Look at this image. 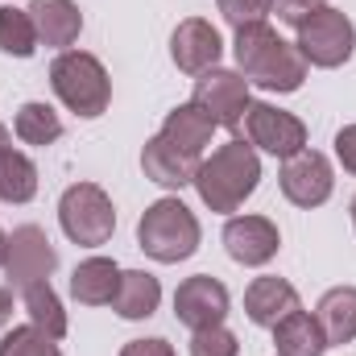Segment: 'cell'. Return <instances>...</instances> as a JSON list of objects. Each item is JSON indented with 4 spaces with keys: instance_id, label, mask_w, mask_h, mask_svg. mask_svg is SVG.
<instances>
[{
    "instance_id": "obj_24",
    "label": "cell",
    "mask_w": 356,
    "mask_h": 356,
    "mask_svg": "<svg viewBox=\"0 0 356 356\" xmlns=\"http://www.w3.org/2000/svg\"><path fill=\"white\" fill-rule=\"evenodd\" d=\"M17 137L25 141V145H54L58 137H63V120H58V112L50 108V104H21V112H17Z\"/></svg>"
},
{
    "instance_id": "obj_5",
    "label": "cell",
    "mask_w": 356,
    "mask_h": 356,
    "mask_svg": "<svg viewBox=\"0 0 356 356\" xmlns=\"http://www.w3.org/2000/svg\"><path fill=\"white\" fill-rule=\"evenodd\" d=\"M58 224L63 232L83 245V249H95V245H108L112 241V228H116V207L112 199L104 195V186L95 182H75L63 191L58 199Z\"/></svg>"
},
{
    "instance_id": "obj_4",
    "label": "cell",
    "mask_w": 356,
    "mask_h": 356,
    "mask_svg": "<svg viewBox=\"0 0 356 356\" xmlns=\"http://www.w3.org/2000/svg\"><path fill=\"white\" fill-rule=\"evenodd\" d=\"M50 88L75 116H88V120L108 112V99H112V79H108L104 63L95 54H83V50H63L54 58Z\"/></svg>"
},
{
    "instance_id": "obj_30",
    "label": "cell",
    "mask_w": 356,
    "mask_h": 356,
    "mask_svg": "<svg viewBox=\"0 0 356 356\" xmlns=\"http://www.w3.org/2000/svg\"><path fill=\"white\" fill-rule=\"evenodd\" d=\"M336 158H340V166H344L348 175H356V124H348V129L336 133Z\"/></svg>"
},
{
    "instance_id": "obj_9",
    "label": "cell",
    "mask_w": 356,
    "mask_h": 356,
    "mask_svg": "<svg viewBox=\"0 0 356 356\" xmlns=\"http://www.w3.org/2000/svg\"><path fill=\"white\" fill-rule=\"evenodd\" d=\"M245 129H249V141L273 158H294L298 149H307V124L294 112H282L273 104H249Z\"/></svg>"
},
{
    "instance_id": "obj_28",
    "label": "cell",
    "mask_w": 356,
    "mask_h": 356,
    "mask_svg": "<svg viewBox=\"0 0 356 356\" xmlns=\"http://www.w3.org/2000/svg\"><path fill=\"white\" fill-rule=\"evenodd\" d=\"M220 13L232 29H245V25H257L273 13V0H220Z\"/></svg>"
},
{
    "instance_id": "obj_14",
    "label": "cell",
    "mask_w": 356,
    "mask_h": 356,
    "mask_svg": "<svg viewBox=\"0 0 356 356\" xmlns=\"http://www.w3.org/2000/svg\"><path fill=\"white\" fill-rule=\"evenodd\" d=\"M29 17H33V29H38V42L46 46H75L79 29H83V13L75 0H33L29 4Z\"/></svg>"
},
{
    "instance_id": "obj_32",
    "label": "cell",
    "mask_w": 356,
    "mask_h": 356,
    "mask_svg": "<svg viewBox=\"0 0 356 356\" xmlns=\"http://www.w3.org/2000/svg\"><path fill=\"white\" fill-rule=\"evenodd\" d=\"M8 319H13V290H4V286H0V327H4Z\"/></svg>"
},
{
    "instance_id": "obj_15",
    "label": "cell",
    "mask_w": 356,
    "mask_h": 356,
    "mask_svg": "<svg viewBox=\"0 0 356 356\" xmlns=\"http://www.w3.org/2000/svg\"><path fill=\"white\" fill-rule=\"evenodd\" d=\"M220 124L191 99V104H178L175 112L166 116V124H162V137L175 145V149H182L186 158H203V149L211 145V133H216Z\"/></svg>"
},
{
    "instance_id": "obj_29",
    "label": "cell",
    "mask_w": 356,
    "mask_h": 356,
    "mask_svg": "<svg viewBox=\"0 0 356 356\" xmlns=\"http://www.w3.org/2000/svg\"><path fill=\"white\" fill-rule=\"evenodd\" d=\"M323 0H273V13H277V21H286V25H302L315 8H319Z\"/></svg>"
},
{
    "instance_id": "obj_20",
    "label": "cell",
    "mask_w": 356,
    "mask_h": 356,
    "mask_svg": "<svg viewBox=\"0 0 356 356\" xmlns=\"http://www.w3.org/2000/svg\"><path fill=\"white\" fill-rule=\"evenodd\" d=\"M116 286H120V269H116V261H108V257H88L83 266H75V273H71V294L83 307L112 302L116 298Z\"/></svg>"
},
{
    "instance_id": "obj_8",
    "label": "cell",
    "mask_w": 356,
    "mask_h": 356,
    "mask_svg": "<svg viewBox=\"0 0 356 356\" xmlns=\"http://www.w3.org/2000/svg\"><path fill=\"white\" fill-rule=\"evenodd\" d=\"M195 104H199L216 124L241 129V120H245V112H249V104H253V99H249V79L236 75V71L211 67V71H203L199 83H195Z\"/></svg>"
},
{
    "instance_id": "obj_13",
    "label": "cell",
    "mask_w": 356,
    "mask_h": 356,
    "mask_svg": "<svg viewBox=\"0 0 356 356\" xmlns=\"http://www.w3.org/2000/svg\"><path fill=\"white\" fill-rule=\"evenodd\" d=\"M277 245H282L277 224L266 220V216H236L224 228V249L241 266H266V261H273Z\"/></svg>"
},
{
    "instance_id": "obj_31",
    "label": "cell",
    "mask_w": 356,
    "mask_h": 356,
    "mask_svg": "<svg viewBox=\"0 0 356 356\" xmlns=\"http://www.w3.org/2000/svg\"><path fill=\"white\" fill-rule=\"evenodd\" d=\"M120 356H175V348H170L162 336H154V340H133V344H124Z\"/></svg>"
},
{
    "instance_id": "obj_12",
    "label": "cell",
    "mask_w": 356,
    "mask_h": 356,
    "mask_svg": "<svg viewBox=\"0 0 356 356\" xmlns=\"http://www.w3.org/2000/svg\"><path fill=\"white\" fill-rule=\"evenodd\" d=\"M220 54H224V42H220L216 25L203 21V17H186L175 29V38H170V58H175L178 71H186V75L211 71L220 63Z\"/></svg>"
},
{
    "instance_id": "obj_25",
    "label": "cell",
    "mask_w": 356,
    "mask_h": 356,
    "mask_svg": "<svg viewBox=\"0 0 356 356\" xmlns=\"http://www.w3.org/2000/svg\"><path fill=\"white\" fill-rule=\"evenodd\" d=\"M0 50L13 58H29L38 50V29L29 8H8V4L0 8Z\"/></svg>"
},
{
    "instance_id": "obj_34",
    "label": "cell",
    "mask_w": 356,
    "mask_h": 356,
    "mask_svg": "<svg viewBox=\"0 0 356 356\" xmlns=\"http://www.w3.org/2000/svg\"><path fill=\"white\" fill-rule=\"evenodd\" d=\"M4 249H8V236L0 232V266H4Z\"/></svg>"
},
{
    "instance_id": "obj_3",
    "label": "cell",
    "mask_w": 356,
    "mask_h": 356,
    "mask_svg": "<svg viewBox=\"0 0 356 356\" xmlns=\"http://www.w3.org/2000/svg\"><path fill=\"white\" fill-rule=\"evenodd\" d=\"M137 245L145 249V257L175 266L186 261L199 249V220L182 199H158L145 207L141 224H137Z\"/></svg>"
},
{
    "instance_id": "obj_23",
    "label": "cell",
    "mask_w": 356,
    "mask_h": 356,
    "mask_svg": "<svg viewBox=\"0 0 356 356\" xmlns=\"http://www.w3.org/2000/svg\"><path fill=\"white\" fill-rule=\"evenodd\" d=\"M33 195H38V166L25 154L8 149L0 158V199L4 203H29Z\"/></svg>"
},
{
    "instance_id": "obj_1",
    "label": "cell",
    "mask_w": 356,
    "mask_h": 356,
    "mask_svg": "<svg viewBox=\"0 0 356 356\" xmlns=\"http://www.w3.org/2000/svg\"><path fill=\"white\" fill-rule=\"evenodd\" d=\"M236 63L249 83L266 91H298L307 79V58L269 21L236 29Z\"/></svg>"
},
{
    "instance_id": "obj_27",
    "label": "cell",
    "mask_w": 356,
    "mask_h": 356,
    "mask_svg": "<svg viewBox=\"0 0 356 356\" xmlns=\"http://www.w3.org/2000/svg\"><path fill=\"white\" fill-rule=\"evenodd\" d=\"M191 356H241V344L224 323H216L191 336Z\"/></svg>"
},
{
    "instance_id": "obj_11",
    "label": "cell",
    "mask_w": 356,
    "mask_h": 356,
    "mask_svg": "<svg viewBox=\"0 0 356 356\" xmlns=\"http://www.w3.org/2000/svg\"><path fill=\"white\" fill-rule=\"evenodd\" d=\"M175 315H178V323H186L191 332L224 323V315H228V290H224V282L211 277V273L186 277L175 290Z\"/></svg>"
},
{
    "instance_id": "obj_21",
    "label": "cell",
    "mask_w": 356,
    "mask_h": 356,
    "mask_svg": "<svg viewBox=\"0 0 356 356\" xmlns=\"http://www.w3.org/2000/svg\"><path fill=\"white\" fill-rule=\"evenodd\" d=\"M158 302H162V286H158L154 273H145V269L120 273V286H116V298H112L120 319H149L158 311Z\"/></svg>"
},
{
    "instance_id": "obj_6",
    "label": "cell",
    "mask_w": 356,
    "mask_h": 356,
    "mask_svg": "<svg viewBox=\"0 0 356 356\" xmlns=\"http://www.w3.org/2000/svg\"><path fill=\"white\" fill-rule=\"evenodd\" d=\"M294 46H298V54H302L311 67L332 71V67H344V63L353 58L356 29L340 8L319 4V8L298 25V42H294Z\"/></svg>"
},
{
    "instance_id": "obj_18",
    "label": "cell",
    "mask_w": 356,
    "mask_h": 356,
    "mask_svg": "<svg viewBox=\"0 0 356 356\" xmlns=\"http://www.w3.org/2000/svg\"><path fill=\"white\" fill-rule=\"evenodd\" d=\"M273 348H277V356H323L327 336H323L315 315L290 311L282 323H273Z\"/></svg>"
},
{
    "instance_id": "obj_22",
    "label": "cell",
    "mask_w": 356,
    "mask_h": 356,
    "mask_svg": "<svg viewBox=\"0 0 356 356\" xmlns=\"http://www.w3.org/2000/svg\"><path fill=\"white\" fill-rule=\"evenodd\" d=\"M25 315H29V323H33L42 336H50V340H63V336H67V311H63L58 294L50 290V282L25 286Z\"/></svg>"
},
{
    "instance_id": "obj_17",
    "label": "cell",
    "mask_w": 356,
    "mask_h": 356,
    "mask_svg": "<svg viewBox=\"0 0 356 356\" xmlns=\"http://www.w3.org/2000/svg\"><path fill=\"white\" fill-rule=\"evenodd\" d=\"M199 162L203 158H186L182 149H175L162 133L158 137H149L145 141V149H141V166H145V178H154V182H162V186H186V182H195V170H199Z\"/></svg>"
},
{
    "instance_id": "obj_16",
    "label": "cell",
    "mask_w": 356,
    "mask_h": 356,
    "mask_svg": "<svg viewBox=\"0 0 356 356\" xmlns=\"http://www.w3.org/2000/svg\"><path fill=\"white\" fill-rule=\"evenodd\" d=\"M245 311L257 327H273L290 311H298V290L282 277H253V286L245 290Z\"/></svg>"
},
{
    "instance_id": "obj_26",
    "label": "cell",
    "mask_w": 356,
    "mask_h": 356,
    "mask_svg": "<svg viewBox=\"0 0 356 356\" xmlns=\"http://www.w3.org/2000/svg\"><path fill=\"white\" fill-rule=\"evenodd\" d=\"M0 356H63L54 348L50 336H42L33 323L29 327H13L4 340H0Z\"/></svg>"
},
{
    "instance_id": "obj_7",
    "label": "cell",
    "mask_w": 356,
    "mask_h": 356,
    "mask_svg": "<svg viewBox=\"0 0 356 356\" xmlns=\"http://www.w3.org/2000/svg\"><path fill=\"white\" fill-rule=\"evenodd\" d=\"M58 266V253L50 245V236L33 224L25 228H13L8 236V249H4V273L13 286H33V282H50V273Z\"/></svg>"
},
{
    "instance_id": "obj_2",
    "label": "cell",
    "mask_w": 356,
    "mask_h": 356,
    "mask_svg": "<svg viewBox=\"0 0 356 356\" xmlns=\"http://www.w3.org/2000/svg\"><path fill=\"white\" fill-rule=\"evenodd\" d=\"M261 182V162L257 149L245 145L241 137H232L228 145H220L211 158L199 162L195 170V191L211 211H236Z\"/></svg>"
},
{
    "instance_id": "obj_35",
    "label": "cell",
    "mask_w": 356,
    "mask_h": 356,
    "mask_svg": "<svg viewBox=\"0 0 356 356\" xmlns=\"http://www.w3.org/2000/svg\"><path fill=\"white\" fill-rule=\"evenodd\" d=\"M353 224H356V199H353Z\"/></svg>"
},
{
    "instance_id": "obj_10",
    "label": "cell",
    "mask_w": 356,
    "mask_h": 356,
    "mask_svg": "<svg viewBox=\"0 0 356 356\" xmlns=\"http://www.w3.org/2000/svg\"><path fill=\"white\" fill-rule=\"evenodd\" d=\"M332 162L319 154V149H298L294 158H286L282 166V195L294 203V207H319L332 199Z\"/></svg>"
},
{
    "instance_id": "obj_19",
    "label": "cell",
    "mask_w": 356,
    "mask_h": 356,
    "mask_svg": "<svg viewBox=\"0 0 356 356\" xmlns=\"http://www.w3.org/2000/svg\"><path fill=\"white\" fill-rule=\"evenodd\" d=\"M315 319L327 336V344H353L356 340V286H336L319 298Z\"/></svg>"
},
{
    "instance_id": "obj_33",
    "label": "cell",
    "mask_w": 356,
    "mask_h": 356,
    "mask_svg": "<svg viewBox=\"0 0 356 356\" xmlns=\"http://www.w3.org/2000/svg\"><path fill=\"white\" fill-rule=\"evenodd\" d=\"M4 154H8V129L0 124V158H4Z\"/></svg>"
}]
</instances>
